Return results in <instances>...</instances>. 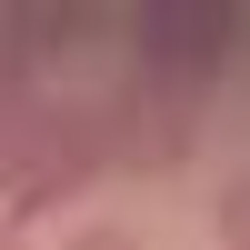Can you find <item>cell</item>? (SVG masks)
Segmentation results:
<instances>
[{
  "label": "cell",
  "instance_id": "2",
  "mask_svg": "<svg viewBox=\"0 0 250 250\" xmlns=\"http://www.w3.org/2000/svg\"><path fill=\"white\" fill-rule=\"evenodd\" d=\"M110 170V140H100V110L90 100H40L30 130H20V160H10V210H60L70 190H90V180Z\"/></svg>",
  "mask_w": 250,
  "mask_h": 250
},
{
  "label": "cell",
  "instance_id": "6",
  "mask_svg": "<svg viewBox=\"0 0 250 250\" xmlns=\"http://www.w3.org/2000/svg\"><path fill=\"white\" fill-rule=\"evenodd\" d=\"M0 250H20V230H10V220H0Z\"/></svg>",
  "mask_w": 250,
  "mask_h": 250
},
{
  "label": "cell",
  "instance_id": "1",
  "mask_svg": "<svg viewBox=\"0 0 250 250\" xmlns=\"http://www.w3.org/2000/svg\"><path fill=\"white\" fill-rule=\"evenodd\" d=\"M220 50H230V20L190 10V20H150V30L130 40V70H120L110 100H90L100 110V140H110L120 170H180L200 140V120H210V70Z\"/></svg>",
  "mask_w": 250,
  "mask_h": 250
},
{
  "label": "cell",
  "instance_id": "5",
  "mask_svg": "<svg viewBox=\"0 0 250 250\" xmlns=\"http://www.w3.org/2000/svg\"><path fill=\"white\" fill-rule=\"evenodd\" d=\"M60 250H140V230H120V220H80Z\"/></svg>",
  "mask_w": 250,
  "mask_h": 250
},
{
  "label": "cell",
  "instance_id": "3",
  "mask_svg": "<svg viewBox=\"0 0 250 250\" xmlns=\"http://www.w3.org/2000/svg\"><path fill=\"white\" fill-rule=\"evenodd\" d=\"M40 40H50V30H20V20H0V190H10V160H20L30 110L50 100V90H40Z\"/></svg>",
  "mask_w": 250,
  "mask_h": 250
},
{
  "label": "cell",
  "instance_id": "4",
  "mask_svg": "<svg viewBox=\"0 0 250 250\" xmlns=\"http://www.w3.org/2000/svg\"><path fill=\"white\" fill-rule=\"evenodd\" d=\"M210 230H220V250H250V170H230V180H220Z\"/></svg>",
  "mask_w": 250,
  "mask_h": 250
}]
</instances>
